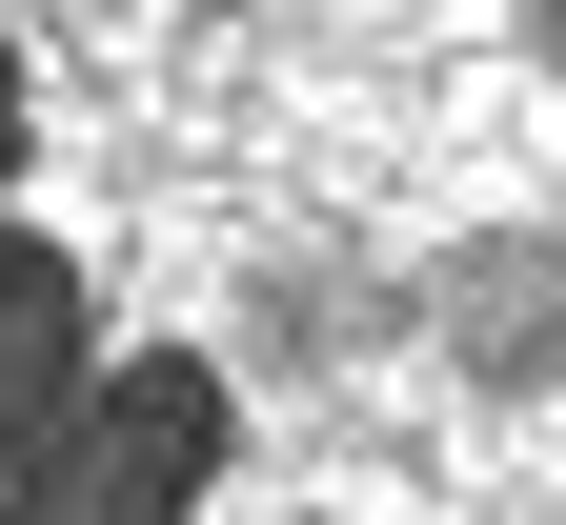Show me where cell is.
Masks as SVG:
<instances>
[{
	"instance_id": "obj_1",
	"label": "cell",
	"mask_w": 566,
	"mask_h": 525,
	"mask_svg": "<svg viewBox=\"0 0 566 525\" xmlns=\"http://www.w3.org/2000/svg\"><path fill=\"white\" fill-rule=\"evenodd\" d=\"M202 485H223V364L202 344H102L0 444V525H182Z\"/></svg>"
},
{
	"instance_id": "obj_2",
	"label": "cell",
	"mask_w": 566,
	"mask_h": 525,
	"mask_svg": "<svg viewBox=\"0 0 566 525\" xmlns=\"http://www.w3.org/2000/svg\"><path fill=\"white\" fill-rule=\"evenodd\" d=\"M424 344L465 364V385H566V222H485V243L424 263Z\"/></svg>"
},
{
	"instance_id": "obj_3",
	"label": "cell",
	"mask_w": 566,
	"mask_h": 525,
	"mask_svg": "<svg viewBox=\"0 0 566 525\" xmlns=\"http://www.w3.org/2000/svg\"><path fill=\"white\" fill-rule=\"evenodd\" d=\"M82 364H102V324H82V263L0 222V444H21L61 385H82Z\"/></svg>"
},
{
	"instance_id": "obj_4",
	"label": "cell",
	"mask_w": 566,
	"mask_h": 525,
	"mask_svg": "<svg viewBox=\"0 0 566 525\" xmlns=\"http://www.w3.org/2000/svg\"><path fill=\"white\" fill-rule=\"evenodd\" d=\"M385 304H365V263H263V304H243V344L263 364H344Z\"/></svg>"
},
{
	"instance_id": "obj_5",
	"label": "cell",
	"mask_w": 566,
	"mask_h": 525,
	"mask_svg": "<svg viewBox=\"0 0 566 525\" xmlns=\"http://www.w3.org/2000/svg\"><path fill=\"white\" fill-rule=\"evenodd\" d=\"M0 182H21V41H0Z\"/></svg>"
},
{
	"instance_id": "obj_6",
	"label": "cell",
	"mask_w": 566,
	"mask_h": 525,
	"mask_svg": "<svg viewBox=\"0 0 566 525\" xmlns=\"http://www.w3.org/2000/svg\"><path fill=\"white\" fill-rule=\"evenodd\" d=\"M526 41H546V61H566V0H526Z\"/></svg>"
}]
</instances>
